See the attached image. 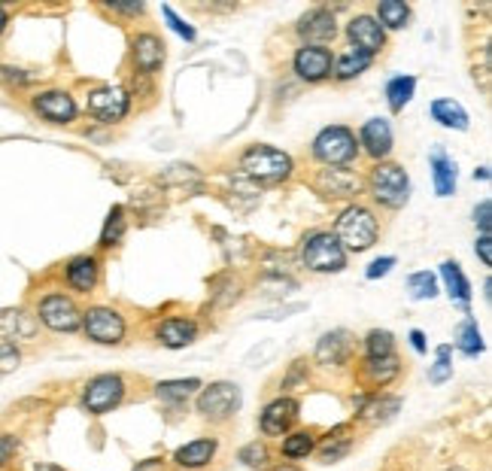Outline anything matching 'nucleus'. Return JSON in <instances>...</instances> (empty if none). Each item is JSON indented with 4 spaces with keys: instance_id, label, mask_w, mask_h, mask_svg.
<instances>
[{
    "instance_id": "nucleus-23",
    "label": "nucleus",
    "mask_w": 492,
    "mask_h": 471,
    "mask_svg": "<svg viewBox=\"0 0 492 471\" xmlns=\"http://www.w3.org/2000/svg\"><path fill=\"white\" fill-rule=\"evenodd\" d=\"M216 447H219L216 438L189 441L186 447H180V451L173 453V462H176L180 468H189V471L204 468V466H210V462H213V456H216Z\"/></svg>"
},
{
    "instance_id": "nucleus-46",
    "label": "nucleus",
    "mask_w": 492,
    "mask_h": 471,
    "mask_svg": "<svg viewBox=\"0 0 492 471\" xmlns=\"http://www.w3.org/2000/svg\"><path fill=\"white\" fill-rule=\"evenodd\" d=\"M489 213H492V204H489V198H483L480 204H477V210H474V223L477 228H480V234H489Z\"/></svg>"
},
{
    "instance_id": "nucleus-29",
    "label": "nucleus",
    "mask_w": 492,
    "mask_h": 471,
    "mask_svg": "<svg viewBox=\"0 0 492 471\" xmlns=\"http://www.w3.org/2000/svg\"><path fill=\"white\" fill-rule=\"evenodd\" d=\"M347 435H350V426H335V429L326 435V441L319 444V459L322 462L343 459V456L350 453V447H352V438H347Z\"/></svg>"
},
{
    "instance_id": "nucleus-52",
    "label": "nucleus",
    "mask_w": 492,
    "mask_h": 471,
    "mask_svg": "<svg viewBox=\"0 0 492 471\" xmlns=\"http://www.w3.org/2000/svg\"><path fill=\"white\" fill-rule=\"evenodd\" d=\"M6 25H10V12H6L4 6H0V34L6 31Z\"/></svg>"
},
{
    "instance_id": "nucleus-32",
    "label": "nucleus",
    "mask_w": 492,
    "mask_h": 471,
    "mask_svg": "<svg viewBox=\"0 0 492 471\" xmlns=\"http://www.w3.org/2000/svg\"><path fill=\"white\" fill-rule=\"evenodd\" d=\"M416 92V79L414 77H395L386 83V98H389V107H392V113H401L410 98H414Z\"/></svg>"
},
{
    "instance_id": "nucleus-42",
    "label": "nucleus",
    "mask_w": 492,
    "mask_h": 471,
    "mask_svg": "<svg viewBox=\"0 0 492 471\" xmlns=\"http://www.w3.org/2000/svg\"><path fill=\"white\" fill-rule=\"evenodd\" d=\"M21 365V353L16 344H0V374H10Z\"/></svg>"
},
{
    "instance_id": "nucleus-30",
    "label": "nucleus",
    "mask_w": 492,
    "mask_h": 471,
    "mask_svg": "<svg viewBox=\"0 0 492 471\" xmlns=\"http://www.w3.org/2000/svg\"><path fill=\"white\" fill-rule=\"evenodd\" d=\"M371 61L374 58L371 55H365V53H359V49H347L341 58L335 61V77L341 79V83H347V79H356L359 73H365L371 68Z\"/></svg>"
},
{
    "instance_id": "nucleus-53",
    "label": "nucleus",
    "mask_w": 492,
    "mask_h": 471,
    "mask_svg": "<svg viewBox=\"0 0 492 471\" xmlns=\"http://www.w3.org/2000/svg\"><path fill=\"white\" fill-rule=\"evenodd\" d=\"M474 176H480V180H489V167H480V171H477Z\"/></svg>"
},
{
    "instance_id": "nucleus-7",
    "label": "nucleus",
    "mask_w": 492,
    "mask_h": 471,
    "mask_svg": "<svg viewBox=\"0 0 492 471\" xmlns=\"http://www.w3.org/2000/svg\"><path fill=\"white\" fill-rule=\"evenodd\" d=\"M240 386L238 384H229V380H219V384H210L207 389H201L198 395V414L210 423H225L238 414L240 408Z\"/></svg>"
},
{
    "instance_id": "nucleus-2",
    "label": "nucleus",
    "mask_w": 492,
    "mask_h": 471,
    "mask_svg": "<svg viewBox=\"0 0 492 471\" xmlns=\"http://www.w3.org/2000/svg\"><path fill=\"white\" fill-rule=\"evenodd\" d=\"M301 259L317 274H337L347 268V253L332 231H311L301 244Z\"/></svg>"
},
{
    "instance_id": "nucleus-50",
    "label": "nucleus",
    "mask_w": 492,
    "mask_h": 471,
    "mask_svg": "<svg viewBox=\"0 0 492 471\" xmlns=\"http://www.w3.org/2000/svg\"><path fill=\"white\" fill-rule=\"evenodd\" d=\"M410 344H414L416 353H425V335L420 332V329H414V332H410Z\"/></svg>"
},
{
    "instance_id": "nucleus-54",
    "label": "nucleus",
    "mask_w": 492,
    "mask_h": 471,
    "mask_svg": "<svg viewBox=\"0 0 492 471\" xmlns=\"http://www.w3.org/2000/svg\"><path fill=\"white\" fill-rule=\"evenodd\" d=\"M277 471H301L298 466H283V468H277Z\"/></svg>"
},
{
    "instance_id": "nucleus-34",
    "label": "nucleus",
    "mask_w": 492,
    "mask_h": 471,
    "mask_svg": "<svg viewBox=\"0 0 492 471\" xmlns=\"http://www.w3.org/2000/svg\"><path fill=\"white\" fill-rule=\"evenodd\" d=\"M456 347L465 353V356H477L483 353V337H480V329H477V320H462L459 322V332H456Z\"/></svg>"
},
{
    "instance_id": "nucleus-16",
    "label": "nucleus",
    "mask_w": 492,
    "mask_h": 471,
    "mask_svg": "<svg viewBox=\"0 0 492 471\" xmlns=\"http://www.w3.org/2000/svg\"><path fill=\"white\" fill-rule=\"evenodd\" d=\"M298 410H301L298 402L289 399V395L270 402L268 408H264V414H262V432L264 435H286V432L295 426Z\"/></svg>"
},
{
    "instance_id": "nucleus-28",
    "label": "nucleus",
    "mask_w": 492,
    "mask_h": 471,
    "mask_svg": "<svg viewBox=\"0 0 492 471\" xmlns=\"http://www.w3.org/2000/svg\"><path fill=\"white\" fill-rule=\"evenodd\" d=\"M440 277H444L450 298H456L459 305H468V301H472V283H468V277H465V271H462L459 262L440 264Z\"/></svg>"
},
{
    "instance_id": "nucleus-11",
    "label": "nucleus",
    "mask_w": 492,
    "mask_h": 471,
    "mask_svg": "<svg viewBox=\"0 0 492 471\" xmlns=\"http://www.w3.org/2000/svg\"><path fill=\"white\" fill-rule=\"evenodd\" d=\"M31 107L40 119H46L52 125H68L77 119V101H73L68 92H61V88H49V92L34 94Z\"/></svg>"
},
{
    "instance_id": "nucleus-44",
    "label": "nucleus",
    "mask_w": 492,
    "mask_h": 471,
    "mask_svg": "<svg viewBox=\"0 0 492 471\" xmlns=\"http://www.w3.org/2000/svg\"><path fill=\"white\" fill-rule=\"evenodd\" d=\"M0 79L10 85H31L34 83V73L19 70V68H0Z\"/></svg>"
},
{
    "instance_id": "nucleus-36",
    "label": "nucleus",
    "mask_w": 492,
    "mask_h": 471,
    "mask_svg": "<svg viewBox=\"0 0 492 471\" xmlns=\"http://www.w3.org/2000/svg\"><path fill=\"white\" fill-rule=\"evenodd\" d=\"M317 447L313 432H292L289 438H283V456L286 459H307Z\"/></svg>"
},
{
    "instance_id": "nucleus-38",
    "label": "nucleus",
    "mask_w": 492,
    "mask_h": 471,
    "mask_svg": "<svg viewBox=\"0 0 492 471\" xmlns=\"http://www.w3.org/2000/svg\"><path fill=\"white\" fill-rule=\"evenodd\" d=\"M407 289L416 301L435 298L438 296V280H435V274H429V271H416V274L407 277Z\"/></svg>"
},
{
    "instance_id": "nucleus-49",
    "label": "nucleus",
    "mask_w": 492,
    "mask_h": 471,
    "mask_svg": "<svg viewBox=\"0 0 492 471\" xmlns=\"http://www.w3.org/2000/svg\"><path fill=\"white\" fill-rule=\"evenodd\" d=\"M109 10H113V12H125V16H137V12H143L146 10V6L143 4H113V0H109Z\"/></svg>"
},
{
    "instance_id": "nucleus-24",
    "label": "nucleus",
    "mask_w": 492,
    "mask_h": 471,
    "mask_svg": "<svg viewBox=\"0 0 492 471\" xmlns=\"http://www.w3.org/2000/svg\"><path fill=\"white\" fill-rule=\"evenodd\" d=\"M134 64L141 73H156L165 64V43L156 34H141L134 40Z\"/></svg>"
},
{
    "instance_id": "nucleus-21",
    "label": "nucleus",
    "mask_w": 492,
    "mask_h": 471,
    "mask_svg": "<svg viewBox=\"0 0 492 471\" xmlns=\"http://www.w3.org/2000/svg\"><path fill=\"white\" fill-rule=\"evenodd\" d=\"M401 374V362L399 356H380V359H365L362 365V384L371 389H383L392 384L395 378Z\"/></svg>"
},
{
    "instance_id": "nucleus-26",
    "label": "nucleus",
    "mask_w": 492,
    "mask_h": 471,
    "mask_svg": "<svg viewBox=\"0 0 492 471\" xmlns=\"http://www.w3.org/2000/svg\"><path fill=\"white\" fill-rule=\"evenodd\" d=\"M432 176H435V192L440 198L456 192V165L444 150H432Z\"/></svg>"
},
{
    "instance_id": "nucleus-31",
    "label": "nucleus",
    "mask_w": 492,
    "mask_h": 471,
    "mask_svg": "<svg viewBox=\"0 0 492 471\" xmlns=\"http://www.w3.org/2000/svg\"><path fill=\"white\" fill-rule=\"evenodd\" d=\"M410 21V6L401 4V0H383L377 6V25L380 28H389V31H401L407 28Z\"/></svg>"
},
{
    "instance_id": "nucleus-4",
    "label": "nucleus",
    "mask_w": 492,
    "mask_h": 471,
    "mask_svg": "<svg viewBox=\"0 0 492 471\" xmlns=\"http://www.w3.org/2000/svg\"><path fill=\"white\" fill-rule=\"evenodd\" d=\"M313 156L326 167H347L359 156V140L343 125H332V128H322L313 140Z\"/></svg>"
},
{
    "instance_id": "nucleus-40",
    "label": "nucleus",
    "mask_w": 492,
    "mask_h": 471,
    "mask_svg": "<svg viewBox=\"0 0 492 471\" xmlns=\"http://www.w3.org/2000/svg\"><path fill=\"white\" fill-rule=\"evenodd\" d=\"M453 378V362H450V347H438V362L432 365L429 380L432 384H444Z\"/></svg>"
},
{
    "instance_id": "nucleus-43",
    "label": "nucleus",
    "mask_w": 492,
    "mask_h": 471,
    "mask_svg": "<svg viewBox=\"0 0 492 471\" xmlns=\"http://www.w3.org/2000/svg\"><path fill=\"white\" fill-rule=\"evenodd\" d=\"M19 451V438L16 435H6V432H0V468H6L12 462V456Z\"/></svg>"
},
{
    "instance_id": "nucleus-1",
    "label": "nucleus",
    "mask_w": 492,
    "mask_h": 471,
    "mask_svg": "<svg viewBox=\"0 0 492 471\" xmlns=\"http://www.w3.org/2000/svg\"><path fill=\"white\" fill-rule=\"evenodd\" d=\"M377 234H380V223L377 216L362 207V204H352V207H347L337 216L335 223V238L337 244L343 247V253H365V249H371L374 244H377Z\"/></svg>"
},
{
    "instance_id": "nucleus-55",
    "label": "nucleus",
    "mask_w": 492,
    "mask_h": 471,
    "mask_svg": "<svg viewBox=\"0 0 492 471\" xmlns=\"http://www.w3.org/2000/svg\"><path fill=\"white\" fill-rule=\"evenodd\" d=\"M447 471H468V468H447Z\"/></svg>"
},
{
    "instance_id": "nucleus-14",
    "label": "nucleus",
    "mask_w": 492,
    "mask_h": 471,
    "mask_svg": "<svg viewBox=\"0 0 492 471\" xmlns=\"http://www.w3.org/2000/svg\"><path fill=\"white\" fill-rule=\"evenodd\" d=\"M298 34L304 37V46H326V43H332L337 37V25H335V12L332 10H317L304 12V16L298 19Z\"/></svg>"
},
{
    "instance_id": "nucleus-5",
    "label": "nucleus",
    "mask_w": 492,
    "mask_h": 471,
    "mask_svg": "<svg viewBox=\"0 0 492 471\" xmlns=\"http://www.w3.org/2000/svg\"><path fill=\"white\" fill-rule=\"evenodd\" d=\"M371 198L389 210H401L410 198V176L401 165H377L371 171Z\"/></svg>"
},
{
    "instance_id": "nucleus-25",
    "label": "nucleus",
    "mask_w": 492,
    "mask_h": 471,
    "mask_svg": "<svg viewBox=\"0 0 492 471\" xmlns=\"http://www.w3.org/2000/svg\"><path fill=\"white\" fill-rule=\"evenodd\" d=\"M317 186L326 198H350L352 192H359V180L347 167H326V171H319Z\"/></svg>"
},
{
    "instance_id": "nucleus-47",
    "label": "nucleus",
    "mask_w": 492,
    "mask_h": 471,
    "mask_svg": "<svg viewBox=\"0 0 492 471\" xmlns=\"http://www.w3.org/2000/svg\"><path fill=\"white\" fill-rule=\"evenodd\" d=\"M474 249H477V256H480L483 264H492V240H489V234H480Z\"/></svg>"
},
{
    "instance_id": "nucleus-19",
    "label": "nucleus",
    "mask_w": 492,
    "mask_h": 471,
    "mask_svg": "<svg viewBox=\"0 0 492 471\" xmlns=\"http://www.w3.org/2000/svg\"><path fill=\"white\" fill-rule=\"evenodd\" d=\"M156 337L167 350H182V347H189V344H195L198 326L192 320H186V316H171V320H165L156 329Z\"/></svg>"
},
{
    "instance_id": "nucleus-6",
    "label": "nucleus",
    "mask_w": 492,
    "mask_h": 471,
    "mask_svg": "<svg viewBox=\"0 0 492 471\" xmlns=\"http://www.w3.org/2000/svg\"><path fill=\"white\" fill-rule=\"evenodd\" d=\"M36 322H43L46 329H52L58 335H70L83 326V313H79L77 301L61 292H49L46 298H40L36 307Z\"/></svg>"
},
{
    "instance_id": "nucleus-8",
    "label": "nucleus",
    "mask_w": 492,
    "mask_h": 471,
    "mask_svg": "<svg viewBox=\"0 0 492 471\" xmlns=\"http://www.w3.org/2000/svg\"><path fill=\"white\" fill-rule=\"evenodd\" d=\"M122 399H125V380L119 374H98L83 389V408L94 417L109 414L113 408H119Z\"/></svg>"
},
{
    "instance_id": "nucleus-51",
    "label": "nucleus",
    "mask_w": 492,
    "mask_h": 471,
    "mask_svg": "<svg viewBox=\"0 0 492 471\" xmlns=\"http://www.w3.org/2000/svg\"><path fill=\"white\" fill-rule=\"evenodd\" d=\"M34 471H64L61 466H52V462H36Z\"/></svg>"
},
{
    "instance_id": "nucleus-10",
    "label": "nucleus",
    "mask_w": 492,
    "mask_h": 471,
    "mask_svg": "<svg viewBox=\"0 0 492 471\" xmlns=\"http://www.w3.org/2000/svg\"><path fill=\"white\" fill-rule=\"evenodd\" d=\"M85 107L98 122H119L128 116L131 98L119 85H101V88H94V92H88Z\"/></svg>"
},
{
    "instance_id": "nucleus-18",
    "label": "nucleus",
    "mask_w": 492,
    "mask_h": 471,
    "mask_svg": "<svg viewBox=\"0 0 492 471\" xmlns=\"http://www.w3.org/2000/svg\"><path fill=\"white\" fill-rule=\"evenodd\" d=\"M359 143L365 146L371 158H386L392 152V125L389 119H368L362 125V134H359Z\"/></svg>"
},
{
    "instance_id": "nucleus-20",
    "label": "nucleus",
    "mask_w": 492,
    "mask_h": 471,
    "mask_svg": "<svg viewBox=\"0 0 492 471\" xmlns=\"http://www.w3.org/2000/svg\"><path fill=\"white\" fill-rule=\"evenodd\" d=\"M98 274H101V264L94 256H77L64 264V277H68L70 289L77 292H92L98 286Z\"/></svg>"
},
{
    "instance_id": "nucleus-15",
    "label": "nucleus",
    "mask_w": 492,
    "mask_h": 471,
    "mask_svg": "<svg viewBox=\"0 0 492 471\" xmlns=\"http://www.w3.org/2000/svg\"><path fill=\"white\" fill-rule=\"evenodd\" d=\"M40 332V322L21 307H10L0 311V344H19V341H34Z\"/></svg>"
},
{
    "instance_id": "nucleus-9",
    "label": "nucleus",
    "mask_w": 492,
    "mask_h": 471,
    "mask_svg": "<svg viewBox=\"0 0 492 471\" xmlns=\"http://www.w3.org/2000/svg\"><path fill=\"white\" fill-rule=\"evenodd\" d=\"M83 329L94 344H122L125 320L113 307H88L83 313Z\"/></svg>"
},
{
    "instance_id": "nucleus-17",
    "label": "nucleus",
    "mask_w": 492,
    "mask_h": 471,
    "mask_svg": "<svg viewBox=\"0 0 492 471\" xmlns=\"http://www.w3.org/2000/svg\"><path fill=\"white\" fill-rule=\"evenodd\" d=\"M401 410L399 395H359L356 399V414L368 426H383Z\"/></svg>"
},
{
    "instance_id": "nucleus-48",
    "label": "nucleus",
    "mask_w": 492,
    "mask_h": 471,
    "mask_svg": "<svg viewBox=\"0 0 492 471\" xmlns=\"http://www.w3.org/2000/svg\"><path fill=\"white\" fill-rule=\"evenodd\" d=\"M301 378H307V362H304V359H298V362L292 365L289 378L283 380V389H292V384H295V380H301Z\"/></svg>"
},
{
    "instance_id": "nucleus-13",
    "label": "nucleus",
    "mask_w": 492,
    "mask_h": 471,
    "mask_svg": "<svg viewBox=\"0 0 492 471\" xmlns=\"http://www.w3.org/2000/svg\"><path fill=\"white\" fill-rule=\"evenodd\" d=\"M335 58L326 46H301L295 53V73L304 83H322L332 77Z\"/></svg>"
},
{
    "instance_id": "nucleus-45",
    "label": "nucleus",
    "mask_w": 492,
    "mask_h": 471,
    "mask_svg": "<svg viewBox=\"0 0 492 471\" xmlns=\"http://www.w3.org/2000/svg\"><path fill=\"white\" fill-rule=\"evenodd\" d=\"M392 268H395V256H383V259H374V262L368 264V271H365V277H368V280L386 277Z\"/></svg>"
},
{
    "instance_id": "nucleus-12",
    "label": "nucleus",
    "mask_w": 492,
    "mask_h": 471,
    "mask_svg": "<svg viewBox=\"0 0 492 471\" xmlns=\"http://www.w3.org/2000/svg\"><path fill=\"white\" fill-rule=\"evenodd\" d=\"M347 37H350V46L359 49V53L365 55H377L383 53L386 46V31L377 25V19L374 16H356L347 25Z\"/></svg>"
},
{
    "instance_id": "nucleus-39",
    "label": "nucleus",
    "mask_w": 492,
    "mask_h": 471,
    "mask_svg": "<svg viewBox=\"0 0 492 471\" xmlns=\"http://www.w3.org/2000/svg\"><path fill=\"white\" fill-rule=\"evenodd\" d=\"M238 459L244 462V466H249V468H268V462H270V451L262 444V441H253V444L240 447Z\"/></svg>"
},
{
    "instance_id": "nucleus-3",
    "label": "nucleus",
    "mask_w": 492,
    "mask_h": 471,
    "mask_svg": "<svg viewBox=\"0 0 492 471\" xmlns=\"http://www.w3.org/2000/svg\"><path fill=\"white\" fill-rule=\"evenodd\" d=\"M240 171L259 183H283L292 174V158L274 146H249L240 156Z\"/></svg>"
},
{
    "instance_id": "nucleus-41",
    "label": "nucleus",
    "mask_w": 492,
    "mask_h": 471,
    "mask_svg": "<svg viewBox=\"0 0 492 471\" xmlns=\"http://www.w3.org/2000/svg\"><path fill=\"white\" fill-rule=\"evenodd\" d=\"M161 16H165L167 21H171V28H173L176 34L182 37V40H189V43H192L195 37H198V34H195V28L189 25V21H182L180 16H176V10H173V6H161Z\"/></svg>"
},
{
    "instance_id": "nucleus-22",
    "label": "nucleus",
    "mask_w": 492,
    "mask_h": 471,
    "mask_svg": "<svg viewBox=\"0 0 492 471\" xmlns=\"http://www.w3.org/2000/svg\"><path fill=\"white\" fill-rule=\"evenodd\" d=\"M350 350H352L350 332L337 329V332H328V335L319 337V344H317V362L319 365H343L350 359Z\"/></svg>"
},
{
    "instance_id": "nucleus-37",
    "label": "nucleus",
    "mask_w": 492,
    "mask_h": 471,
    "mask_svg": "<svg viewBox=\"0 0 492 471\" xmlns=\"http://www.w3.org/2000/svg\"><path fill=\"white\" fill-rule=\"evenodd\" d=\"M365 353H368V359L392 356L395 353L392 332H386V329H374V332H368V337H365Z\"/></svg>"
},
{
    "instance_id": "nucleus-33",
    "label": "nucleus",
    "mask_w": 492,
    "mask_h": 471,
    "mask_svg": "<svg viewBox=\"0 0 492 471\" xmlns=\"http://www.w3.org/2000/svg\"><path fill=\"white\" fill-rule=\"evenodd\" d=\"M201 389V380L198 378H189V380H161L156 386V395L161 402H186L189 395Z\"/></svg>"
},
{
    "instance_id": "nucleus-27",
    "label": "nucleus",
    "mask_w": 492,
    "mask_h": 471,
    "mask_svg": "<svg viewBox=\"0 0 492 471\" xmlns=\"http://www.w3.org/2000/svg\"><path fill=\"white\" fill-rule=\"evenodd\" d=\"M432 116H435V122H440L444 128L468 131V113H465V107H462L459 101H453V98H438L435 104H432Z\"/></svg>"
},
{
    "instance_id": "nucleus-35",
    "label": "nucleus",
    "mask_w": 492,
    "mask_h": 471,
    "mask_svg": "<svg viewBox=\"0 0 492 471\" xmlns=\"http://www.w3.org/2000/svg\"><path fill=\"white\" fill-rule=\"evenodd\" d=\"M125 228H128V223H125V207H119V204H116V207L107 213L104 231H101V247L109 249V247L119 244V240L125 238Z\"/></svg>"
}]
</instances>
